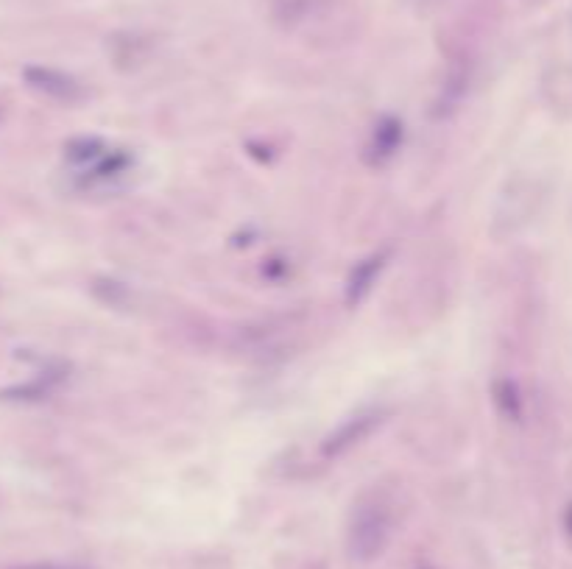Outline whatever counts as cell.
Wrapping results in <instances>:
<instances>
[{
  "label": "cell",
  "mask_w": 572,
  "mask_h": 569,
  "mask_svg": "<svg viewBox=\"0 0 572 569\" xmlns=\"http://www.w3.org/2000/svg\"><path fill=\"white\" fill-rule=\"evenodd\" d=\"M394 536V508L383 494H363L352 508L346 528V553L358 564H372L383 556Z\"/></svg>",
  "instance_id": "cell-1"
},
{
  "label": "cell",
  "mask_w": 572,
  "mask_h": 569,
  "mask_svg": "<svg viewBox=\"0 0 572 569\" xmlns=\"http://www.w3.org/2000/svg\"><path fill=\"white\" fill-rule=\"evenodd\" d=\"M14 569H90L84 564H65V561H42V564H26V567H14Z\"/></svg>",
  "instance_id": "cell-7"
},
{
  "label": "cell",
  "mask_w": 572,
  "mask_h": 569,
  "mask_svg": "<svg viewBox=\"0 0 572 569\" xmlns=\"http://www.w3.org/2000/svg\"><path fill=\"white\" fill-rule=\"evenodd\" d=\"M494 402H497V408L506 413L508 419H517L519 416V397H517V388L511 383H497L494 385Z\"/></svg>",
  "instance_id": "cell-6"
},
{
  "label": "cell",
  "mask_w": 572,
  "mask_h": 569,
  "mask_svg": "<svg viewBox=\"0 0 572 569\" xmlns=\"http://www.w3.org/2000/svg\"><path fill=\"white\" fill-rule=\"evenodd\" d=\"M386 422V411L380 408H369V411H358L355 416H349L344 422L335 427L330 436L321 441V455L324 458H344L346 452H352L360 447L366 438L380 430V424Z\"/></svg>",
  "instance_id": "cell-2"
},
{
  "label": "cell",
  "mask_w": 572,
  "mask_h": 569,
  "mask_svg": "<svg viewBox=\"0 0 572 569\" xmlns=\"http://www.w3.org/2000/svg\"><path fill=\"white\" fill-rule=\"evenodd\" d=\"M400 137H402V126L397 123L394 118H386L377 129H374V137H372V162H386V159L394 157V151L400 148Z\"/></svg>",
  "instance_id": "cell-5"
},
{
  "label": "cell",
  "mask_w": 572,
  "mask_h": 569,
  "mask_svg": "<svg viewBox=\"0 0 572 569\" xmlns=\"http://www.w3.org/2000/svg\"><path fill=\"white\" fill-rule=\"evenodd\" d=\"M413 3H419V6H427V3H439V0H413Z\"/></svg>",
  "instance_id": "cell-8"
},
{
  "label": "cell",
  "mask_w": 572,
  "mask_h": 569,
  "mask_svg": "<svg viewBox=\"0 0 572 569\" xmlns=\"http://www.w3.org/2000/svg\"><path fill=\"white\" fill-rule=\"evenodd\" d=\"M26 81L34 87V90H40V93H45L48 98H54V101H62V104H76V101L84 98L79 81H73L70 76H65V73H56V70L28 67Z\"/></svg>",
  "instance_id": "cell-3"
},
{
  "label": "cell",
  "mask_w": 572,
  "mask_h": 569,
  "mask_svg": "<svg viewBox=\"0 0 572 569\" xmlns=\"http://www.w3.org/2000/svg\"><path fill=\"white\" fill-rule=\"evenodd\" d=\"M386 257V252L372 254L369 260H363V263L352 271L349 285H346V302H349V305H358V302H363V299L369 296L372 285L377 282V277H380V271L386 268Z\"/></svg>",
  "instance_id": "cell-4"
}]
</instances>
